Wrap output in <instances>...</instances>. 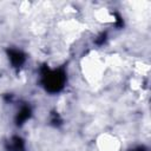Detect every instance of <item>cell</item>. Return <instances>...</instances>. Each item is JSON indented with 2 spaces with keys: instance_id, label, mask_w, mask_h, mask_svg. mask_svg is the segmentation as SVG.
<instances>
[{
  "instance_id": "6da1fadb",
  "label": "cell",
  "mask_w": 151,
  "mask_h": 151,
  "mask_svg": "<svg viewBox=\"0 0 151 151\" xmlns=\"http://www.w3.org/2000/svg\"><path fill=\"white\" fill-rule=\"evenodd\" d=\"M66 81V74L64 70H48L44 67L41 70V83L46 91L51 93L59 92Z\"/></svg>"
},
{
  "instance_id": "7a4b0ae2",
  "label": "cell",
  "mask_w": 151,
  "mask_h": 151,
  "mask_svg": "<svg viewBox=\"0 0 151 151\" xmlns=\"http://www.w3.org/2000/svg\"><path fill=\"white\" fill-rule=\"evenodd\" d=\"M8 58L14 67H20L25 61V55L22 54V52L18 51V50H9Z\"/></svg>"
},
{
  "instance_id": "3957f363",
  "label": "cell",
  "mask_w": 151,
  "mask_h": 151,
  "mask_svg": "<svg viewBox=\"0 0 151 151\" xmlns=\"http://www.w3.org/2000/svg\"><path fill=\"white\" fill-rule=\"evenodd\" d=\"M31 116V109L29 106H22L20 109V111L18 112L17 114V124L18 125H21L25 120H27Z\"/></svg>"
},
{
  "instance_id": "277c9868",
  "label": "cell",
  "mask_w": 151,
  "mask_h": 151,
  "mask_svg": "<svg viewBox=\"0 0 151 151\" xmlns=\"http://www.w3.org/2000/svg\"><path fill=\"white\" fill-rule=\"evenodd\" d=\"M9 150L11 151H25L22 139L19 137H13L9 143Z\"/></svg>"
},
{
  "instance_id": "5b68a950",
  "label": "cell",
  "mask_w": 151,
  "mask_h": 151,
  "mask_svg": "<svg viewBox=\"0 0 151 151\" xmlns=\"http://www.w3.org/2000/svg\"><path fill=\"white\" fill-rule=\"evenodd\" d=\"M131 151H145V150L142 149V147H137V149H133V150H131Z\"/></svg>"
}]
</instances>
